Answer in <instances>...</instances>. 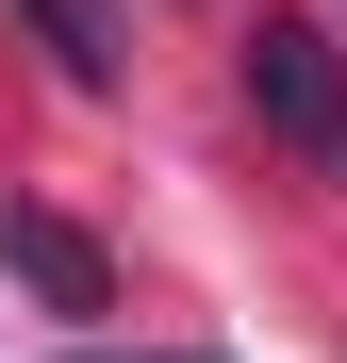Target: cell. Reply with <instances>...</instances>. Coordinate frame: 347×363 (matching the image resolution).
Returning a JSON list of instances; mask_svg holds the SVG:
<instances>
[{
    "label": "cell",
    "instance_id": "3957f363",
    "mask_svg": "<svg viewBox=\"0 0 347 363\" xmlns=\"http://www.w3.org/2000/svg\"><path fill=\"white\" fill-rule=\"evenodd\" d=\"M17 17H33V50H50V67H67L83 99L116 83V17H99V0H17Z\"/></svg>",
    "mask_w": 347,
    "mask_h": 363
},
{
    "label": "cell",
    "instance_id": "7a4b0ae2",
    "mask_svg": "<svg viewBox=\"0 0 347 363\" xmlns=\"http://www.w3.org/2000/svg\"><path fill=\"white\" fill-rule=\"evenodd\" d=\"M0 264H17L50 314H99V248H83L67 215H33V199H17V215H0Z\"/></svg>",
    "mask_w": 347,
    "mask_h": 363
},
{
    "label": "cell",
    "instance_id": "277c9868",
    "mask_svg": "<svg viewBox=\"0 0 347 363\" xmlns=\"http://www.w3.org/2000/svg\"><path fill=\"white\" fill-rule=\"evenodd\" d=\"M83 363H165V347H83Z\"/></svg>",
    "mask_w": 347,
    "mask_h": 363
},
{
    "label": "cell",
    "instance_id": "6da1fadb",
    "mask_svg": "<svg viewBox=\"0 0 347 363\" xmlns=\"http://www.w3.org/2000/svg\"><path fill=\"white\" fill-rule=\"evenodd\" d=\"M248 116L347 182V50H331L314 17H265V33H248Z\"/></svg>",
    "mask_w": 347,
    "mask_h": 363
}]
</instances>
